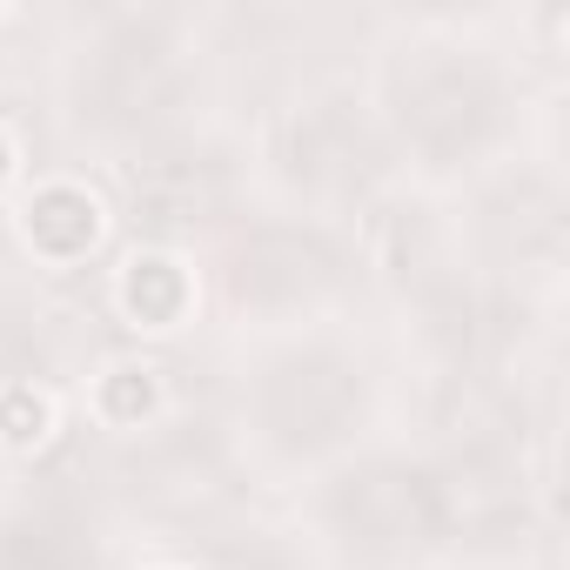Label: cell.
<instances>
[{
  "mask_svg": "<svg viewBox=\"0 0 570 570\" xmlns=\"http://www.w3.org/2000/svg\"><path fill=\"white\" fill-rule=\"evenodd\" d=\"M0 175H8V141H0Z\"/></svg>",
  "mask_w": 570,
  "mask_h": 570,
  "instance_id": "obj_3",
  "label": "cell"
},
{
  "mask_svg": "<svg viewBox=\"0 0 570 570\" xmlns=\"http://www.w3.org/2000/svg\"><path fill=\"white\" fill-rule=\"evenodd\" d=\"M28 228H35V242H41V248L75 255L81 242H95V202H88V195H75V188H55V195H41V202L28 208Z\"/></svg>",
  "mask_w": 570,
  "mask_h": 570,
  "instance_id": "obj_1",
  "label": "cell"
},
{
  "mask_svg": "<svg viewBox=\"0 0 570 570\" xmlns=\"http://www.w3.org/2000/svg\"><path fill=\"white\" fill-rule=\"evenodd\" d=\"M0 430H8V443H35L48 430V403L14 390V396H0Z\"/></svg>",
  "mask_w": 570,
  "mask_h": 570,
  "instance_id": "obj_2",
  "label": "cell"
}]
</instances>
